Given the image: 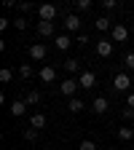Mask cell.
I'll return each mask as SVG.
<instances>
[{
  "label": "cell",
  "instance_id": "1",
  "mask_svg": "<svg viewBox=\"0 0 134 150\" xmlns=\"http://www.w3.org/2000/svg\"><path fill=\"white\" fill-rule=\"evenodd\" d=\"M38 16H40V22H54V19L59 16V8L51 6V3H43L40 8H38Z\"/></svg>",
  "mask_w": 134,
  "mask_h": 150
},
{
  "label": "cell",
  "instance_id": "2",
  "mask_svg": "<svg viewBox=\"0 0 134 150\" xmlns=\"http://www.w3.org/2000/svg\"><path fill=\"white\" fill-rule=\"evenodd\" d=\"M131 81H134V78H131L129 72H118L116 81H113V88H116V91H126V88L131 86Z\"/></svg>",
  "mask_w": 134,
  "mask_h": 150
},
{
  "label": "cell",
  "instance_id": "3",
  "mask_svg": "<svg viewBox=\"0 0 134 150\" xmlns=\"http://www.w3.org/2000/svg\"><path fill=\"white\" fill-rule=\"evenodd\" d=\"M110 35H113V43H126V38H129V30H126V24H113Z\"/></svg>",
  "mask_w": 134,
  "mask_h": 150
},
{
  "label": "cell",
  "instance_id": "4",
  "mask_svg": "<svg viewBox=\"0 0 134 150\" xmlns=\"http://www.w3.org/2000/svg\"><path fill=\"white\" fill-rule=\"evenodd\" d=\"M78 86H81V83L75 81V78H67V81H62V83H59V91L65 94V97H70V99H72V94L78 91Z\"/></svg>",
  "mask_w": 134,
  "mask_h": 150
},
{
  "label": "cell",
  "instance_id": "5",
  "mask_svg": "<svg viewBox=\"0 0 134 150\" xmlns=\"http://www.w3.org/2000/svg\"><path fill=\"white\" fill-rule=\"evenodd\" d=\"M65 27H67L70 32H78V30H81V16H78V13H67V16H65Z\"/></svg>",
  "mask_w": 134,
  "mask_h": 150
},
{
  "label": "cell",
  "instance_id": "6",
  "mask_svg": "<svg viewBox=\"0 0 134 150\" xmlns=\"http://www.w3.org/2000/svg\"><path fill=\"white\" fill-rule=\"evenodd\" d=\"M46 54H48V51H46V46H43V43H32V46H30V56H32L35 62L46 59Z\"/></svg>",
  "mask_w": 134,
  "mask_h": 150
},
{
  "label": "cell",
  "instance_id": "7",
  "mask_svg": "<svg viewBox=\"0 0 134 150\" xmlns=\"http://www.w3.org/2000/svg\"><path fill=\"white\" fill-rule=\"evenodd\" d=\"M78 83H81V88H94V83H97V75H94V72H81Z\"/></svg>",
  "mask_w": 134,
  "mask_h": 150
},
{
  "label": "cell",
  "instance_id": "8",
  "mask_svg": "<svg viewBox=\"0 0 134 150\" xmlns=\"http://www.w3.org/2000/svg\"><path fill=\"white\" fill-rule=\"evenodd\" d=\"M97 54L102 56V59H107V56L113 54V40H99L97 43Z\"/></svg>",
  "mask_w": 134,
  "mask_h": 150
},
{
  "label": "cell",
  "instance_id": "9",
  "mask_svg": "<svg viewBox=\"0 0 134 150\" xmlns=\"http://www.w3.org/2000/svg\"><path fill=\"white\" fill-rule=\"evenodd\" d=\"M38 35L40 38H51L54 35V22H38Z\"/></svg>",
  "mask_w": 134,
  "mask_h": 150
},
{
  "label": "cell",
  "instance_id": "10",
  "mask_svg": "<svg viewBox=\"0 0 134 150\" xmlns=\"http://www.w3.org/2000/svg\"><path fill=\"white\" fill-rule=\"evenodd\" d=\"M94 27H97L99 32H107V30H113V19H107V16H97Z\"/></svg>",
  "mask_w": 134,
  "mask_h": 150
},
{
  "label": "cell",
  "instance_id": "11",
  "mask_svg": "<svg viewBox=\"0 0 134 150\" xmlns=\"http://www.w3.org/2000/svg\"><path fill=\"white\" fill-rule=\"evenodd\" d=\"M24 110H27V102H24V99H16V102L11 105V115L19 118V115H24Z\"/></svg>",
  "mask_w": 134,
  "mask_h": 150
},
{
  "label": "cell",
  "instance_id": "12",
  "mask_svg": "<svg viewBox=\"0 0 134 150\" xmlns=\"http://www.w3.org/2000/svg\"><path fill=\"white\" fill-rule=\"evenodd\" d=\"M54 46L59 48V51H67V48L72 46V40H70L67 35H56V40H54Z\"/></svg>",
  "mask_w": 134,
  "mask_h": 150
},
{
  "label": "cell",
  "instance_id": "13",
  "mask_svg": "<svg viewBox=\"0 0 134 150\" xmlns=\"http://www.w3.org/2000/svg\"><path fill=\"white\" fill-rule=\"evenodd\" d=\"M30 126H32V129H38V131H40V129L46 126V115H43V112H35V115L30 118Z\"/></svg>",
  "mask_w": 134,
  "mask_h": 150
},
{
  "label": "cell",
  "instance_id": "14",
  "mask_svg": "<svg viewBox=\"0 0 134 150\" xmlns=\"http://www.w3.org/2000/svg\"><path fill=\"white\" fill-rule=\"evenodd\" d=\"M24 102H27V107H32V105H38V102H40V91H38V88H32V91H27V97H24Z\"/></svg>",
  "mask_w": 134,
  "mask_h": 150
},
{
  "label": "cell",
  "instance_id": "15",
  "mask_svg": "<svg viewBox=\"0 0 134 150\" xmlns=\"http://www.w3.org/2000/svg\"><path fill=\"white\" fill-rule=\"evenodd\" d=\"M54 78H56V70H54V67H43V70H40V81H43V83H51Z\"/></svg>",
  "mask_w": 134,
  "mask_h": 150
},
{
  "label": "cell",
  "instance_id": "16",
  "mask_svg": "<svg viewBox=\"0 0 134 150\" xmlns=\"http://www.w3.org/2000/svg\"><path fill=\"white\" fill-rule=\"evenodd\" d=\"M107 107H110V102H107L105 97H97V99H94V112H99V115H102Z\"/></svg>",
  "mask_w": 134,
  "mask_h": 150
},
{
  "label": "cell",
  "instance_id": "17",
  "mask_svg": "<svg viewBox=\"0 0 134 150\" xmlns=\"http://www.w3.org/2000/svg\"><path fill=\"white\" fill-rule=\"evenodd\" d=\"M83 107H86V105H83V99H75V97H72V99L67 102V110H70V112H81Z\"/></svg>",
  "mask_w": 134,
  "mask_h": 150
},
{
  "label": "cell",
  "instance_id": "18",
  "mask_svg": "<svg viewBox=\"0 0 134 150\" xmlns=\"http://www.w3.org/2000/svg\"><path fill=\"white\" fill-rule=\"evenodd\" d=\"M134 137V129H129V126H121L118 129V139H123V142H129Z\"/></svg>",
  "mask_w": 134,
  "mask_h": 150
},
{
  "label": "cell",
  "instance_id": "19",
  "mask_svg": "<svg viewBox=\"0 0 134 150\" xmlns=\"http://www.w3.org/2000/svg\"><path fill=\"white\" fill-rule=\"evenodd\" d=\"M65 70L75 75V72H78V70H81V62H78V59H67V62H65Z\"/></svg>",
  "mask_w": 134,
  "mask_h": 150
},
{
  "label": "cell",
  "instance_id": "20",
  "mask_svg": "<svg viewBox=\"0 0 134 150\" xmlns=\"http://www.w3.org/2000/svg\"><path fill=\"white\" fill-rule=\"evenodd\" d=\"M11 78H13V72H11L8 67H3V70H0V83H11Z\"/></svg>",
  "mask_w": 134,
  "mask_h": 150
},
{
  "label": "cell",
  "instance_id": "21",
  "mask_svg": "<svg viewBox=\"0 0 134 150\" xmlns=\"http://www.w3.org/2000/svg\"><path fill=\"white\" fill-rule=\"evenodd\" d=\"M91 8V0H75V11H89Z\"/></svg>",
  "mask_w": 134,
  "mask_h": 150
},
{
  "label": "cell",
  "instance_id": "22",
  "mask_svg": "<svg viewBox=\"0 0 134 150\" xmlns=\"http://www.w3.org/2000/svg\"><path fill=\"white\" fill-rule=\"evenodd\" d=\"M32 72H35V70H32L30 64H22V67H19V75H22V78H32Z\"/></svg>",
  "mask_w": 134,
  "mask_h": 150
},
{
  "label": "cell",
  "instance_id": "23",
  "mask_svg": "<svg viewBox=\"0 0 134 150\" xmlns=\"http://www.w3.org/2000/svg\"><path fill=\"white\" fill-rule=\"evenodd\" d=\"M24 139H27V142H35V139H38V129H32V126H30V129L24 131Z\"/></svg>",
  "mask_w": 134,
  "mask_h": 150
},
{
  "label": "cell",
  "instance_id": "24",
  "mask_svg": "<svg viewBox=\"0 0 134 150\" xmlns=\"http://www.w3.org/2000/svg\"><path fill=\"white\" fill-rule=\"evenodd\" d=\"M123 67H129V70L134 72V54H126V56H123Z\"/></svg>",
  "mask_w": 134,
  "mask_h": 150
},
{
  "label": "cell",
  "instance_id": "25",
  "mask_svg": "<svg viewBox=\"0 0 134 150\" xmlns=\"http://www.w3.org/2000/svg\"><path fill=\"white\" fill-rule=\"evenodd\" d=\"M78 150H97V145H94L91 139H83V142L78 145Z\"/></svg>",
  "mask_w": 134,
  "mask_h": 150
},
{
  "label": "cell",
  "instance_id": "26",
  "mask_svg": "<svg viewBox=\"0 0 134 150\" xmlns=\"http://www.w3.org/2000/svg\"><path fill=\"white\" fill-rule=\"evenodd\" d=\"M102 8H105V11H116L118 3H116V0H102Z\"/></svg>",
  "mask_w": 134,
  "mask_h": 150
},
{
  "label": "cell",
  "instance_id": "27",
  "mask_svg": "<svg viewBox=\"0 0 134 150\" xmlns=\"http://www.w3.org/2000/svg\"><path fill=\"white\" fill-rule=\"evenodd\" d=\"M123 121H134V110L131 107H123Z\"/></svg>",
  "mask_w": 134,
  "mask_h": 150
},
{
  "label": "cell",
  "instance_id": "28",
  "mask_svg": "<svg viewBox=\"0 0 134 150\" xmlns=\"http://www.w3.org/2000/svg\"><path fill=\"white\" fill-rule=\"evenodd\" d=\"M13 27H16V30H27V19H16Z\"/></svg>",
  "mask_w": 134,
  "mask_h": 150
},
{
  "label": "cell",
  "instance_id": "29",
  "mask_svg": "<svg viewBox=\"0 0 134 150\" xmlns=\"http://www.w3.org/2000/svg\"><path fill=\"white\" fill-rule=\"evenodd\" d=\"M78 43H81V46H86V43H89V35H83V32H81V35H78Z\"/></svg>",
  "mask_w": 134,
  "mask_h": 150
},
{
  "label": "cell",
  "instance_id": "30",
  "mask_svg": "<svg viewBox=\"0 0 134 150\" xmlns=\"http://www.w3.org/2000/svg\"><path fill=\"white\" fill-rule=\"evenodd\" d=\"M126 107H131V110H134V94H129V99H126Z\"/></svg>",
  "mask_w": 134,
  "mask_h": 150
},
{
  "label": "cell",
  "instance_id": "31",
  "mask_svg": "<svg viewBox=\"0 0 134 150\" xmlns=\"http://www.w3.org/2000/svg\"><path fill=\"white\" fill-rule=\"evenodd\" d=\"M107 150H116V147H107Z\"/></svg>",
  "mask_w": 134,
  "mask_h": 150
},
{
  "label": "cell",
  "instance_id": "32",
  "mask_svg": "<svg viewBox=\"0 0 134 150\" xmlns=\"http://www.w3.org/2000/svg\"><path fill=\"white\" fill-rule=\"evenodd\" d=\"M131 78H134V72H131Z\"/></svg>",
  "mask_w": 134,
  "mask_h": 150
}]
</instances>
